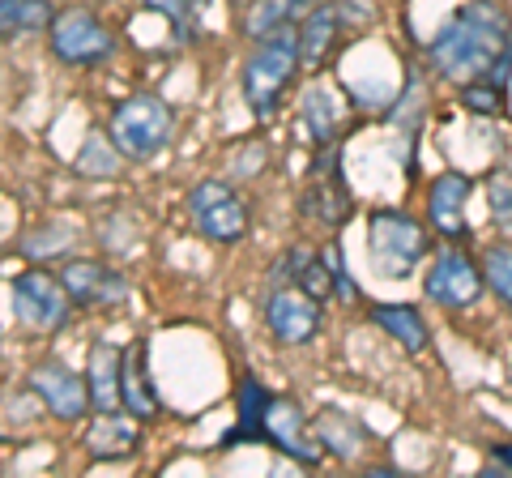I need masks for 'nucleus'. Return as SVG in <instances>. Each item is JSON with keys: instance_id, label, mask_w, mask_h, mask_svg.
<instances>
[{"instance_id": "6ab92c4d", "label": "nucleus", "mask_w": 512, "mask_h": 478, "mask_svg": "<svg viewBox=\"0 0 512 478\" xmlns=\"http://www.w3.org/2000/svg\"><path fill=\"white\" fill-rule=\"evenodd\" d=\"M120 355H124V346H116V342H94V350H90L86 385H90L94 410H124V402H120Z\"/></svg>"}, {"instance_id": "a878e982", "label": "nucleus", "mask_w": 512, "mask_h": 478, "mask_svg": "<svg viewBox=\"0 0 512 478\" xmlns=\"http://www.w3.org/2000/svg\"><path fill=\"white\" fill-rule=\"evenodd\" d=\"M120 158L124 154L116 150V141H111V137H86L82 154H77V171L94 175V180H107V175L120 171Z\"/></svg>"}, {"instance_id": "dca6fc26", "label": "nucleus", "mask_w": 512, "mask_h": 478, "mask_svg": "<svg viewBox=\"0 0 512 478\" xmlns=\"http://www.w3.org/2000/svg\"><path fill=\"white\" fill-rule=\"evenodd\" d=\"M128 410H94V423L86 432V453L94 461H124L141 449V432Z\"/></svg>"}, {"instance_id": "a211bd4d", "label": "nucleus", "mask_w": 512, "mask_h": 478, "mask_svg": "<svg viewBox=\"0 0 512 478\" xmlns=\"http://www.w3.org/2000/svg\"><path fill=\"white\" fill-rule=\"evenodd\" d=\"M346 30V9L333 5V0H320V5L299 22V39H303V69H320L325 56L338 47Z\"/></svg>"}, {"instance_id": "f3484780", "label": "nucleus", "mask_w": 512, "mask_h": 478, "mask_svg": "<svg viewBox=\"0 0 512 478\" xmlns=\"http://www.w3.org/2000/svg\"><path fill=\"white\" fill-rule=\"evenodd\" d=\"M278 274L308 291L316 304H329L338 295V269H333V252H316V248H291L286 257L278 261Z\"/></svg>"}, {"instance_id": "393cba45", "label": "nucleus", "mask_w": 512, "mask_h": 478, "mask_svg": "<svg viewBox=\"0 0 512 478\" xmlns=\"http://www.w3.org/2000/svg\"><path fill=\"white\" fill-rule=\"evenodd\" d=\"M508 77H512V65L478 77V82H466L461 86V107L474 111V116H500L508 107Z\"/></svg>"}, {"instance_id": "7ed1b4c3", "label": "nucleus", "mask_w": 512, "mask_h": 478, "mask_svg": "<svg viewBox=\"0 0 512 478\" xmlns=\"http://www.w3.org/2000/svg\"><path fill=\"white\" fill-rule=\"evenodd\" d=\"M303 69V39H299V22L295 26H278L269 35L256 39L252 56L244 60V99L252 107L256 120H269L282 103V94L291 90L295 73Z\"/></svg>"}, {"instance_id": "b1692460", "label": "nucleus", "mask_w": 512, "mask_h": 478, "mask_svg": "<svg viewBox=\"0 0 512 478\" xmlns=\"http://www.w3.org/2000/svg\"><path fill=\"white\" fill-rule=\"evenodd\" d=\"M316 5H320V0H256V5L248 9L244 30L252 39H261V35H269V30H278V26L303 22Z\"/></svg>"}, {"instance_id": "c756f323", "label": "nucleus", "mask_w": 512, "mask_h": 478, "mask_svg": "<svg viewBox=\"0 0 512 478\" xmlns=\"http://www.w3.org/2000/svg\"><path fill=\"white\" fill-rule=\"evenodd\" d=\"M491 461H495V470H483V474H512V444H495Z\"/></svg>"}, {"instance_id": "20e7f679", "label": "nucleus", "mask_w": 512, "mask_h": 478, "mask_svg": "<svg viewBox=\"0 0 512 478\" xmlns=\"http://www.w3.org/2000/svg\"><path fill=\"white\" fill-rule=\"evenodd\" d=\"M171 133H175V116L158 94H133V99L111 107V116H107V137L133 163L158 158L171 146Z\"/></svg>"}, {"instance_id": "4468645a", "label": "nucleus", "mask_w": 512, "mask_h": 478, "mask_svg": "<svg viewBox=\"0 0 512 478\" xmlns=\"http://www.w3.org/2000/svg\"><path fill=\"white\" fill-rule=\"evenodd\" d=\"M470 193H474V180L466 171H444L427 188V222H431V231L448 239V244H457V239L466 235Z\"/></svg>"}, {"instance_id": "cd10ccee", "label": "nucleus", "mask_w": 512, "mask_h": 478, "mask_svg": "<svg viewBox=\"0 0 512 478\" xmlns=\"http://www.w3.org/2000/svg\"><path fill=\"white\" fill-rule=\"evenodd\" d=\"M146 9L163 13V18L175 26V35H180V39L197 35V0H146Z\"/></svg>"}, {"instance_id": "9b49d317", "label": "nucleus", "mask_w": 512, "mask_h": 478, "mask_svg": "<svg viewBox=\"0 0 512 478\" xmlns=\"http://www.w3.org/2000/svg\"><path fill=\"white\" fill-rule=\"evenodd\" d=\"M30 389H35V397L56 414L60 423H77V419H86V410H94L90 406V385L60 359L39 363V368L30 372Z\"/></svg>"}, {"instance_id": "bb28decb", "label": "nucleus", "mask_w": 512, "mask_h": 478, "mask_svg": "<svg viewBox=\"0 0 512 478\" xmlns=\"http://www.w3.org/2000/svg\"><path fill=\"white\" fill-rule=\"evenodd\" d=\"M483 274H487V286L504 299L508 312H512V244H500V248L487 252V257H483Z\"/></svg>"}, {"instance_id": "ddd939ff", "label": "nucleus", "mask_w": 512, "mask_h": 478, "mask_svg": "<svg viewBox=\"0 0 512 478\" xmlns=\"http://www.w3.org/2000/svg\"><path fill=\"white\" fill-rule=\"evenodd\" d=\"M60 282L69 286L77 308H116L124 304L128 282L120 269H111L107 261H64Z\"/></svg>"}, {"instance_id": "f257e3e1", "label": "nucleus", "mask_w": 512, "mask_h": 478, "mask_svg": "<svg viewBox=\"0 0 512 478\" xmlns=\"http://www.w3.org/2000/svg\"><path fill=\"white\" fill-rule=\"evenodd\" d=\"M427 60L444 82H478L512 65V18L491 0H466L427 43Z\"/></svg>"}, {"instance_id": "0eeeda50", "label": "nucleus", "mask_w": 512, "mask_h": 478, "mask_svg": "<svg viewBox=\"0 0 512 478\" xmlns=\"http://www.w3.org/2000/svg\"><path fill=\"white\" fill-rule=\"evenodd\" d=\"M13 295V316L26 325V329H39V333H56L69 325V312L77 308L69 286L60 282V274H47V269H26V274L13 278L9 286Z\"/></svg>"}, {"instance_id": "aec40b11", "label": "nucleus", "mask_w": 512, "mask_h": 478, "mask_svg": "<svg viewBox=\"0 0 512 478\" xmlns=\"http://www.w3.org/2000/svg\"><path fill=\"white\" fill-rule=\"evenodd\" d=\"M316 440H320V449H325L329 457H338V461H350V457H359L363 449V440H367V427L355 419L350 410H338V406H329V410H320L316 419Z\"/></svg>"}, {"instance_id": "2eb2a0df", "label": "nucleus", "mask_w": 512, "mask_h": 478, "mask_svg": "<svg viewBox=\"0 0 512 478\" xmlns=\"http://www.w3.org/2000/svg\"><path fill=\"white\" fill-rule=\"evenodd\" d=\"M120 402L141 423L158 419V410H163V397H158L154 376H150V342L146 338H133L120 355Z\"/></svg>"}, {"instance_id": "423d86ee", "label": "nucleus", "mask_w": 512, "mask_h": 478, "mask_svg": "<svg viewBox=\"0 0 512 478\" xmlns=\"http://www.w3.org/2000/svg\"><path fill=\"white\" fill-rule=\"evenodd\" d=\"M47 39H52V56L60 60V65H73V69H94V65H103V60H111V52H116V39H111L103 18L82 9V5L60 9L52 30H47Z\"/></svg>"}, {"instance_id": "5701e85b", "label": "nucleus", "mask_w": 512, "mask_h": 478, "mask_svg": "<svg viewBox=\"0 0 512 478\" xmlns=\"http://www.w3.org/2000/svg\"><path fill=\"white\" fill-rule=\"evenodd\" d=\"M52 22H56L52 0H0V30H5V39L39 35V30H52Z\"/></svg>"}, {"instance_id": "4be33fe9", "label": "nucleus", "mask_w": 512, "mask_h": 478, "mask_svg": "<svg viewBox=\"0 0 512 478\" xmlns=\"http://www.w3.org/2000/svg\"><path fill=\"white\" fill-rule=\"evenodd\" d=\"M303 124H308L316 150L338 141L342 116H338V99H333V90H329L325 82H312L308 90H303Z\"/></svg>"}, {"instance_id": "39448f33", "label": "nucleus", "mask_w": 512, "mask_h": 478, "mask_svg": "<svg viewBox=\"0 0 512 478\" xmlns=\"http://www.w3.org/2000/svg\"><path fill=\"white\" fill-rule=\"evenodd\" d=\"M427 227L414 222L402 210H376L367 222V248H372V265L384 278H410L427 257Z\"/></svg>"}, {"instance_id": "f03ea898", "label": "nucleus", "mask_w": 512, "mask_h": 478, "mask_svg": "<svg viewBox=\"0 0 512 478\" xmlns=\"http://www.w3.org/2000/svg\"><path fill=\"white\" fill-rule=\"evenodd\" d=\"M235 410H239V423L222 436V449L261 440L282 457H291L295 466H320L325 449H320L316 427L308 423V414H303L295 397H282L274 389H265L256 376H244L235 393Z\"/></svg>"}, {"instance_id": "1a4fd4ad", "label": "nucleus", "mask_w": 512, "mask_h": 478, "mask_svg": "<svg viewBox=\"0 0 512 478\" xmlns=\"http://www.w3.org/2000/svg\"><path fill=\"white\" fill-rule=\"evenodd\" d=\"M188 214L210 244H239L248 235V205L227 180H201L188 193Z\"/></svg>"}, {"instance_id": "7c9ffc66", "label": "nucleus", "mask_w": 512, "mask_h": 478, "mask_svg": "<svg viewBox=\"0 0 512 478\" xmlns=\"http://www.w3.org/2000/svg\"><path fill=\"white\" fill-rule=\"evenodd\" d=\"M367 474H372V478H402V470H397V466H372Z\"/></svg>"}, {"instance_id": "f8f14e48", "label": "nucleus", "mask_w": 512, "mask_h": 478, "mask_svg": "<svg viewBox=\"0 0 512 478\" xmlns=\"http://www.w3.org/2000/svg\"><path fill=\"white\" fill-rule=\"evenodd\" d=\"M265 325L282 346H308L320 333V304L299 286H278L265 299Z\"/></svg>"}, {"instance_id": "9d476101", "label": "nucleus", "mask_w": 512, "mask_h": 478, "mask_svg": "<svg viewBox=\"0 0 512 478\" xmlns=\"http://www.w3.org/2000/svg\"><path fill=\"white\" fill-rule=\"evenodd\" d=\"M483 286H487V274L466 257V252L444 248L427 269L423 295L440 308H474L478 299H483Z\"/></svg>"}, {"instance_id": "6e6552de", "label": "nucleus", "mask_w": 512, "mask_h": 478, "mask_svg": "<svg viewBox=\"0 0 512 478\" xmlns=\"http://www.w3.org/2000/svg\"><path fill=\"white\" fill-rule=\"evenodd\" d=\"M350 210H355V201H350V184L342 171V150L333 141V146H320V158L308 171V184L299 193V214L320 222V227H342Z\"/></svg>"}, {"instance_id": "412c9836", "label": "nucleus", "mask_w": 512, "mask_h": 478, "mask_svg": "<svg viewBox=\"0 0 512 478\" xmlns=\"http://www.w3.org/2000/svg\"><path fill=\"white\" fill-rule=\"evenodd\" d=\"M372 321L389 333V338L410 350V355H419V350H427V321L423 312L414 304H376L372 308Z\"/></svg>"}, {"instance_id": "c85d7f7f", "label": "nucleus", "mask_w": 512, "mask_h": 478, "mask_svg": "<svg viewBox=\"0 0 512 478\" xmlns=\"http://www.w3.org/2000/svg\"><path fill=\"white\" fill-rule=\"evenodd\" d=\"M487 201H491V218H500L512 227V163L487 180Z\"/></svg>"}]
</instances>
